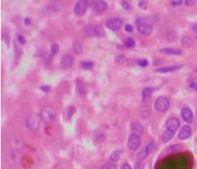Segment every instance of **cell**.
I'll return each mask as SVG.
<instances>
[{
    "label": "cell",
    "mask_w": 197,
    "mask_h": 169,
    "mask_svg": "<svg viewBox=\"0 0 197 169\" xmlns=\"http://www.w3.org/2000/svg\"><path fill=\"white\" fill-rule=\"evenodd\" d=\"M40 116L43 121L46 124H50L55 119V111L53 107L49 105L44 106L42 108Z\"/></svg>",
    "instance_id": "obj_1"
},
{
    "label": "cell",
    "mask_w": 197,
    "mask_h": 169,
    "mask_svg": "<svg viewBox=\"0 0 197 169\" xmlns=\"http://www.w3.org/2000/svg\"><path fill=\"white\" fill-rule=\"evenodd\" d=\"M41 116L39 113H32L26 118V125L29 130H37L40 127Z\"/></svg>",
    "instance_id": "obj_2"
},
{
    "label": "cell",
    "mask_w": 197,
    "mask_h": 169,
    "mask_svg": "<svg viewBox=\"0 0 197 169\" xmlns=\"http://www.w3.org/2000/svg\"><path fill=\"white\" fill-rule=\"evenodd\" d=\"M169 107V101L165 97H159L156 100L155 108L159 112H165L168 110Z\"/></svg>",
    "instance_id": "obj_3"
},
{
    "label": "cell",
    "mask_w": 197,
    "mask_h": 169,
    "mask_svg": "<svg viewBox=\"0 0 197 169\" xmlns=\"http://www.w3.org/2000/svg\"><path fill=\"white\" fill-rule=\"evenodd\" d=\"M141 145V138L139 134H132L128 139V147L132 150H137Z\"/></svg>",
    "instance_id": "obj_4"
},
{
    "label": "cell",
    "mask_w": 197,
    "mask_h": 169,
    "mask_svg": "<svg viewBox=\"0 0 197 169\" xmlns=\"http://www.w3.org/2000/svg\"><path fill=\"white\" fill-rule=\"evenodd\" d=\"M89 7V2L86 0H80L75 6V13L77 16H83Z\"/></svg>",
    "instance_id": "obj_5"
},
{
    "label": "cell",
    "mask_w": 197,
    "mask_h": 169,
    "mask_svg": "<svg viewBox=\"0 0 197 169\" xmlns=\"http://www.w3.org/2000/svg\"><path fill=\"white\" fill-rule=\"evenodd\" d=\"M123 26V21L120 18H113L106 22V27L110 30L117 31Z\"/></svg>",
    "instance_id": "obj_6"
},
{
    "label": "cell",
    "mask_w": 197,
    "mask_h": 169,
    "mask_svg": "<svg viewBox=\"0 0 197 169\" xmlns=\"http://www.w3.org/2000/svg\"><path fill=\"white\" fill-rule=\"evenodd\" d=\"M180 126V121L176 117H170L166 121V128L172 131H176Z\"/></svg>",
    "instance_id": "obj_7"
},
{
    "label": "cell",
    "mask_w": 197,
    "mask_h": 169,
    "mask_svg": "<svg viewBox=\"0 0 197 169\" xmlns=\"http://www.w3.org/2000/svg\"><path fill=\"white\" fill-rule=\"evenodd\" d=\"M87 33L90 36H103L105 35V31L103 28L100 26H89L87 29Z\"/></svg>",
    "instance_id": "obj_8"
},
{
    "label": "cell",
    "mask_w": 197,
    "mask_h": 169,
    "mask_svg": "<svg viewBox=\"0 0 197 169\" xmlns=\"http://www.w3.org/2000/svg\"><path fill=\"white\" fill-rule=\"evenodd\" d=\"M192 134V128L189 125H184L182 127L178 134V138L180 140H186Z\"/></svg>",
    "instance_id": "obj_9"
},
{
    "label": "cell",
    "mask_w": 197,
    "mask_h": 169,
    "mask_svg": "<svg viewBox=\"0 0 197 169\" xmlns=\"http://www.w3.org/2000/svg\"><path fill=\"white\" fill-rule=\"evenodd\" d=\"M181 116L182 118L187 123H192L194 118L193 111L189 107H183L181 111Z\"/></svg>",
    "instance_id": "obj_10"
},
{
    "label": "cell",
    "mask_w": 197,
    "mask_h": 169,
    "mask_svg": "<svg viewBox=\"0 0 197 169\" xmlns=\"http://www.w3.org/2000/svg\"><path fill=\"white\" fill-rule=\"evenodd\" d=\"M138 31L143 35H150L152 33V26L146 23H142L137 25Z\"/></svg>",
    "instance_id": "obj_11"
},
{
    "label": "cell",
    "mask_w": 197,
    "mask_h": 169,
    "mask_svg": "<svg viewBox=\"0 0 197 169\" xmlns=\"http://www.w3.org/2000/svg\"><path fill=\"white\" fill-rule=\"evenodd\" d=\"M154 144H155L154 141H151L150 144H148L147 145H146V146L140 151V154H139V159H140V160H142V159L146 158V157L150 155V152L152 151V148H154Z\"/></svg>",
    "instance_id": "obj_12"
},
{
    "label": "cell",
    "mask_w": 197,
    "mask_h": 169,
    "mask_svg": "<svg viewBox=\"0 0 197 169\" xmlns=\"http://www.w3.org/2000/svg\"><path fill=\"white\" fill-rule=\"evenodd\" d=\"M74 59L72 55L67 54L62 57L61 60V65L64 69H69L73 64Z\"/></svg>",
    "instance_id": "obj_13"
},
{
    "label": "cell",
    "mask_w": 197,
    "mask_h": 169,
    "mask_svg": "<svg viewBox=\"0 0 197 169\" xmlns=\"http://www.w3.org/2000/svg\"><path fill=\"white\" fill-rule=\"evenodd\" d=\"M159 52L161 53L166 54V55H172V56H179L181 54H183L182 50L174 49V48H162L159 50Z\"/></svg>",
    "instance_id": "obj_14"
},
{
    "label": "cell",
    "mask_w": 197,
    "mask_h": 169,
    "mask_svg": "<svg viewBox=\"0 0 197 169\" xmlns=\"http://www.w3.org/2000/svg\"><path fill=\"white\" fill-rule=\"evenodd\" d=\"M92 6H93V9L96 12H103V11L106 10V9L108 8V4L106 2L104 1H100V0L95 1Z\"/></svg>",
    "instance_id": "obj_15"
},
{
    "label": "cell",
    "mask_w": 197,
    "mask_h": 169,
    "mask_svg": "<svg viewBox=\"0 0 197 169\" xmlns=\"http://www.w3.org/2000/svg\"><path fill=\"white\" fill-rule=\"evenodd\" d=\"M131 129L134 132L133 134H139V135L142 134L144 131V128L142 125L140 124V122L135 121H134L131 123Z\"/></svg>",
    "instance_id": "obj_16"
},
{
    "label": "cell",
    "mask_w": 197,
    "mask_h": 169,
    "mask_svg": "<svg viewBox=\"0 0 197 169\" xmlns=\"http://www.w3.org/2000/svg\"><path fill=\"white\" fill-rule=\"evenodd\" d=\"M182 66H164V67H161V68H157L155 71L158 73H171L173 71L179 70L181 68Z\"/></svg>",
    "instance_id": "obj_17"
},
{
    "label": "cell",
    "mask_w": 197,
    "mask_h": 169,
    "mask_svg": "<svg viewBox=\"0 0 197 169\" xmlns=\"http://www.w3.org/2000/svg\"><path fill=\"white\" fill-rule=\"evenodd\" d=\"M174 134H175L174 131H172V130H168V129L165 130V131L163 132V134H162V142L166 143L168 142V141H169V140L174 137Z\"/></svg>",
    "instance_id": "obj_18"
},
{
    "label": "cell",
    "mask_w": 197,
    "mask_h": 169,
    "mask_svg": "<svg viewBox=\"0 0 197 169\" xmlns=\"http://www.w3.org/2000/svg\"><path fill=\"white\" fill-rule=\"evenodd\" d=\"M181 41H182V44H183V46L186 48L191 47L193 44V40H192V39H191L189 36H183V37L182 38V40H181Z\"/></svg>",
    "instance_id": "obj_19"
},
{
    "label": "cell",
    "mask_w": 197,
    "mask_h": 169,
    "mask_svg": "<svg viewBox=\"0 0 197 169\" xmlns=\"http://www.w3.org/2000/svg\"><path fill=\"white\" fill-rule=\"evenodd\" d=\"M154 89L152 87H146L142 91V99L143 101H146L147 98L150 97V96L152 94V93L153 92Z\"/></svg>",
    "instance_id": "obj_20"
},
{
    "label": "cell",
    "mask_w": 197,
    "mask_h": 169,
    "mask_svg": "<svg viewBox=\"0 0 197 169\" xmlns=\"http://www.w3.org/2000/svg\"><path fill=\"white\" fill-rule=\"evenodd\" d=\"M72 48H73L74 52L77 54L82 53V50H83V48H82V43L79 41H75L72 44Z\"/></svg>",
    "instance_id": "obj_21"
},
{
    "label": "cell",
    "mask_w": 197,
    "mask_h": 169,
    "mask_svg": "<svg viewBox=\"0 0 197 169\" xmlns=\"http://www.w3.org/2000/svg\"><path fill=\"white\" fill-rule=\"evenodd\" d=\"M120 157H121V152L119 150H115L111 154L110 160L112 161H119Z\"/></svg>",
    "instance_id": "obj_22"
},
{
    "label": "cell",
    "mask_w": 197,
    "mask_h": 169,
    "mask_svg": "<svg viewBox=\"0 0 197 169\" xmlns=\"http://www.w3.org/2000/svg\"><path fill=\"white\" fill-rule=\"evenodd\" d=\"M81 66L85 70H90L94 66V62L93 61H83L81 63Z\"/></svg>",
    "instance_id": "obj_23"
},
{
    "label": "cell",
    "mask_w": 197,
    "mask_h": 169,
    "mask_svg": "<svg viewBox=\"0 0 197 169\" xmlns=\"http://www.w3.org/2000/svg\"><path fill=\"white\" fill-rule=\"evenodd\" d=\"M135 40H134L133 39H132V38H128V39L124 40V45H125L127 48L133 47L134 46H135Z\"/></svg>",
    "instance_id": "obj_24"
},
{
    "label": "cell",
    "mask_w": 197,
    "mask_h": 169,
    "mask_svg": "<svg viewBox=\"0 0 197 169\" xmlns=\"http://www.w3.org/2000/svg\"><path fill=\"white\" fill-rule=\"evenodd\" d=\"M116 165L114 162H106L103 165L102 169H116Z\"/></svg>",
    "instance_id": "obj_25"
},
{
    "label": "cell",
    "mask_w": 197,
    "mask_h": 169,
    "mask_svg": "<svg viewBox=\"0 0 197 169\" xmlns=\"http://www.w3.org/2000/svg\"><path fill=\"white\" fill-rule=\"evenodd\" d=\"M59 50H60V46H59V44L58 43L52 44L51 50H50L52 55H55V54H56L58 52H59Z\"/></svg>",
    "instance_id": "obj_26"
},
{
    "label": "cell",
    "mask_w": 197,
    "mask_h": 169,
    "mask_svg": "<svg viewBox=\"0 0 197 169\" xmlns=\"http://www.w3.org/2000/svg\"><path fill=\"white\" fill-rule=\"evenodd\" d=\"M182 146L180 144H173V145H171L169 148V152H176V151H178L179 150H180Z\"/></svg>",
    "instance_id": "obj_27"
},
{
    "label": "cell",
    "mask_w": 197,
    "mask_h": 169,
    "mask_svg": "<svg viewBox=\"0 0 197 169\" xmlns=\"http://www.w3.org/2000/svg\"><path fill=\"white\" fill-rule=\"evenodd\" d=\"M137 64L141 67H146L149 65V60L146 59H142L137 60Z\"/></svg>",
    "instance_id": "obj_28"
},
{
    "label": "cell",
    "mask_w": 197,
    "mask_h": 169,
    "mask_svg": "<svg viewBox=\"0 0 197 169\" xmlns=\"http://www.w3.org/2000/svg\"><path fill=\"white\" fill-rule=\"evenodd\" d=\"M77 89H78L79 93V94H84V93H86V88H85V85L83 84L82 82L79 83Z\"/></svg>",
    "instance_id": "obj_29"
},
{
    "label": "cell",
    "mask_w": 197,
    "mask_h": 169,
    "mask_svg": "<svg viewBox=\"0 0 197 169\" xmlns=\"http://www.w3.org/2000/svg\"><path fill=\"white\" fill-rule=\"evenodd\" d=\"M138 6L140 7V9H146L148 7L147 1L141 0V1H140V2H138Z\"/></svg>",
    "instance_id": "obj_30"
},
{
    "label": "cell",
    "mask_w": 197,
    "mask_h": 169,
    "mask_svg": "<svg viewBox=\"0 0 197 169\" xmlns=\"http://www.w3.org/2000/svg\"><path fill=\"white\" fill-rule=\"evenodd\" d=\"M39 89H40V91H43L44 93H48L51 91V87L49 85H42V86H40Z\"/></svg>",
    "instance_id": "obj_31"
},
{
    "label": "cell",
    "mask_w": 197,
    "mask_h": 169,
    "mask_svg": "<svg viewBox=\"0 0 197 169\" xmlns=\"http://www.w3.org/2000/svg\"><path fill=\"white\" fill-rule=\"evenodd\" d=\"M17 40H18V43L22 44V45H24V44H26V38H25L23 35H21V34L17 35Z\"/></svg>",
    "instance_id": "obj_32"
},
{
    "label": "cell",
    "mask_w": 197,
    "mask_h": 169,
    "mask_svg": "<svg viewBox=\"0 0 197 169\" xmlns=\"http://www.w3.org/2000/svg\"><path fill=\"white\" fill-rule=\"evenodd\" d=\"M121 6H123V9H125V10H129L131 8V6H130L129 2H128L127 1H122Z\"/></svg>",
    "instance_id": "obj_33"
},
{
    "label": "cell",
    "mask_w": 197,
    "mask_h": 169,
    "mask_svg": "<svg viewBox=\"0 0 197 169\" xmlns=\"http://www.w3.org/2000/svg\"><path fill=\"white\" fill-rule=\"evenodd\" d=\"M196 3V2L195 0H186L184 2V4L187 7H193Z\"/></svg>",
    "instance_id": "obj_34"
},
{
    "label": "cell",
    "mask_w": 197,
    "mask_h": 169,
    "mask_svg": "<svg viewBox=\"0 0 197 169\" xmlns=\"http://www.w3.org/2000/svg\"><path fill=\"white\" fill-rule=\"evenodd\" d=\"M183 1L182 0H172L170 2V4L172 6H180L182 3H183Z\"/></svg>",
    "instance_id": "obj_35"
},
{
    "label": "cell",
    "mask_w": 197,
    "mask_h": 169,
    "mask_svg": "<svg viewBox=\"0 0 197 169\" xmlns=\"http://www.w3.org/2000/svg\"><path fill=\"white\" fill-rule=\"evenodd\" d=\"M75 113H76V108H75V107L71 106V107H69L68 108V115H69V118L70 117H72Z\"/></svg>",
    "instance_id": "obj_36"
},
{
    "label": "cell",
    "mask_w": 197,
    "mask_h": 169,
    "mask_svg": "<svg viewBox=\"0 0 197 169\" xmlns=\"http://www.w3.org/2000/svg\"><path fill=\"white\" fill-rule=\"evenodd\" d=\"M124 29L127 33H133V26L131 24H126L124 27Z\"/></svg>",
    "instance_id": "obj_37"
},
{
    "label": "cell",
    "mask_w": 197,
    "mask_h": 169,
    "mask_svg": "<svg viewBox=\"0 0 197 169\" xmlns=\"http://www.w3.org/2000/svg\"><path fill=\"white\" fill-rule=\"evenodd\" d=\"M116 61L118 63H123L124 62V56L123 55H119L116 57Z\"/></svg>",
    "instance_id": "obj_38"
},
{
    "label": "cell",
    "mask_w": 197,
    "mask_h": 169,
    "mask_svg": "<svg viewBox=\"0 0 197 169\" xmlns=\"http://www.w3.org/2000/svg\"><path fill=\"white\" fill-rule=\"evenodd\" d=\"M189 87H190L191 89L195 90V91H197V83L196 82L191 83L190 84H189Z\"/></svg>",
    "instance_id": "obj_39"
},
{
    "label": "cell",
    "mask_w": 197,
    "mask_h": 169,
    "mask_svg": "<svg viewBox=\"0 0 197 169\" xmlns=\"http://www.w3.org/2000/svg\"><path fill=\"white\" fill-rule=\"evenodd\" d=\"M143 168V165L141 162H138L135 165V169H142Z\"/></svg>",
    "instance_id": "obj_40"
},
{
    "label": "cell",
    "mask_w": 197,
    "mask_h": 169,
    "mask_svg": "<svg viewBox=\"0 0 197 169\" xmlns=\"http://www.w3.org/2000/svg\"><path fill=\"white\" fill-rule=\"evenodd\" d=\"M24 23L26 26L30 25V24H31V19H30V18H29V17H26V18H25Z\"/></svg>",
    "instance_id": "obj_41"
},
{
    "label": "cell",
    "mask_w": 197,
    "mask_h": 169,
    "mask_svg": "<svg viewBox=\"0 0 197 169\" xmlns=\"http://www.w3.org/2000/svg\"><path fill=\"white\" fill-rule=\"evenodd\" d=\"M121 169H133L131 167V165H129V164H124V165L122 166Z\"/></svg>",
    "instance_id": "obj_42"
}]
</instances>
